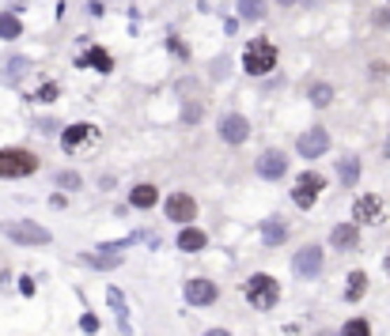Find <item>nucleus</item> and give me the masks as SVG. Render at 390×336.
Instances as JSON below:
<instances>
[{"label": "nucleus", "mask_w": 390, "mask_h": 336, "mask_svg": "<svg viewBox=\"0 0 390 336\" xmlns=\"http://www.w3.org/2000/svg\"><path fill=\"white\" fill-rule=\"evenodd\" d=\"M163 212H167V219L171 223H182V227H190L193 219H197V200L190 197V193H171L163 204Z\"/></svg>", "instance_id": "6"}, {"label": "nucleus", "mask_w": 390, "mask_h": 336, "mask_svg": "<svg viewBox=\"0 0 390 336\" xmlns=\"http://www.w3.org/2000/svg\"><path fill=\"white\" fill-rule=\"evenodd\" d=\"M341 336H371V325L364 321V317H352V321H345Z\"/></svg>", "instance_id": "25"}, {"label": "nucleus", "mask_w": 390, "mask_h": 336, "mask_svg": "<svg viewBox=\"0 0 390 336\" xmlns=\"http://www.w3.org/2000/svg\"><path fill=\"white\" fill-rule=\"evenodd\" d=\"M386 272H390V254H386Z\"/></svg>", "instance_id": "36"}, {"label": "nucleus", "mask_w": 390, "mask_h": 336, "mask_svg": "<svg viewBox=\"0 0 390 336\" xmlns=\"http://www.w3.org/2000/svg\"><path fill=\"white\" fill-rule=\"evenodd\" d=\"M34 98H39V102H53V98H57V83H46V87H42Z\"/></svg>", "instance_id": "29"}, {"label": "nucleus", "mask_w": 390, "mask_h": 336, "mask_svg": "<svg viewBox=\"0 0 390 336\" xmlns=\"http://www.w3.org/2000/svg\"><path fill=\"white\" fill-rule=\"evenodd\" d=\"M326 189V178L322 174H314V170H307V174H300L295 178V189H292V200H295V208H311L314 204V197Z\"/></svg>", "instance_id": "7"}, {"label": "nucleus", "mask_w": 390, "mask_h": 336, "mask_svg": "<svg viewBox=\"0 0 390 336\" xmlns=\"http://www.w3.org/2000/svg\"><path fill=\"white\" fill-rule=\"evenodd\" d=\"M20 34H23L20 15H12V12H4V15H0V38H8V42H12V38H20Z\"/></svg>", "instance_id": "21"}, {"label": "nucleus", "mask_w": 390, "mask_h": 336, "mask_svg": "<svg viewBox=\"0 0 390 336\" xmlns=\"http://www.w3.org/2000/svg\"><path fill=\"white\" fill-rule=\"evenodd\" d=\"M246 136H250V121L243 114L220 117V140H224V144H246Z\"/></svg>", "instance_id": "10"}, {"label": "nucleus", "mask_w": 390, "mask_h": 336, "mask_svg": "<svg viewBox=\"0 0 390 336\" xmlns=\"http://www.w3.org/2000/svg\"><path fill=\"white\" fill-rule=\"evenodd\" d=\"M330 246L333 249H356L360 246V227L356 223H337L330 231Z\"/></svg>", "instance_id": "15"}, {"label": "nucleus", "mask_w": 390, "mask_h": 336, "mask_svg": "<svg viewBox=\"0 0 390 336\" xmlns=\"http://www.w3.org/2000/svg\"><path fill=\"white\" fill-rule=\"evenodd\" d=\"M292 268H295V276H303V279L319 276L322 272V246H303L300 254H295Z\"/></svg>", "instance_id": "12"}, {"label": "nucleus", "mask_w": 390, "mask_h": 336, "mask_svg": "<svg viewBox=\"0 0 390 336\" xmlns=\"http://www.w3.org/2000/svg\"><path fill=\"white\" fill-rule=\"evenodd\" d=\"M262 238H265V246H281V242L288 238L284 219H281V216H269V219L262 223Z\"/></svg>", "instance_id": "18"}, {"label": "nucleus", "mask_w": 390, "mask_h": 336, "mask_svg": "<svg viewBox=\"0 0 390 336\" xmlns=\"http://www.w3.org/2000/svg\"><path fill=\"white\" fill-rule=\"evenodd\" d=\"M83 265H91V268H118L122 265V254H118L114 246H103L99 254H80Z\"/></svg>", "instance_id": "16"}, {"label": "nucleus", "mask_w": 390, "mask_h": 336, "mask_svg": "<svg viewBox=\"0 0 390 336\" xmlns=\"http://www.w3.org/2000/svg\"><path fill=\"white\" fill-rule=\"evenodd\" d=\"M76 64L80 68H95V72H114V61H110V53L103 50V45H91V50H83L80 57H76Z\"/></svg>", "instance_id": "14"}, {"label": "nucleus", "mask_w": 390, "mask_h": 336, "mask_svg": "<svg viewBox=\"0 0 390 336\" xmlns=\"http://www.w3.org/2000/svg\"><path fill=\"white\" fill-rule=\"evenodd\" d=\"M27 68H31V61H23V57L8 61V76H12V80H20V76H23V72H27Z\"/></svg>", "instance_id": "27"}, {"label": "nucleus", "mask_w": 390, "mask_h": 336, "mask_svg": "<svg viewBox=\"0 0 390 336\" xmlns=\"http://www.w3.org/2000/svg\"><path fill=\"white\" fill-rule=\"evenodd\" d=\"M182 117H186V121H197V117H201V106H197V102H190V106L182 110Z\"/></svg>", "instance_id": "30"}, {"label": "nucleus", "mask_w": 390, "mask_h": 336, "mask_svg": "<svg viewBox=\"0 0 390 336\" xmlns=\"http://www.w3.org/2000/svg\"><path fill=\"white\" fill-rule=\"evenodd\" d=\"M0 235L12 238V242H20V246H46V242H50V231L39 227V223H31V219H8V223H0Z\"/></svg>", "instance_id": "4"}, {"label": "nucleus", "mask_w": 390, "mask_h": 336, "mask_svg": "<svg viewBox=\"0 0 390 336\" xmlns=\"http://www.w3.org/2000/svg\"><path fill=\"white\" fill-rule=\"evenodd\" d=\"M57 185H64V189H80V174L61 170V174H57Z\"/></svg>", "instance_id": "28"}, {"label": "nucleus", "mask_w": 390, "mask_h": 336, "mask_svg": "<svg viewBox=\"0 0 390 336\" xmlns=\"http://www.w3.org/2000/svg\"><path fill=\"white\" fill-rule=\"evenodd\" d=\"M106 298H110V306H114V314H118V325H122V333H129V314H125V298H122V291H118V287H110Z\"/></svg>", "instance_id": "23"}, {"label": "nucleus", "mask_w": 390, "mask_h": 336, "mask_svg": "<svg viewBox=\"0 0 390 336\" xmlns=\"http://www.w3.org/2000/svg\"><path fill=\"white\" fill-rule=\"evenodd\" d=\"M379 216H383V197H375V193L356 197V204H352V223H379Z\"/></svg>", "instance_id": "13"}, {"label": "nucleus", "mask_w": 390, "mask_h": 336, "mask_svg": "<svg viewBox=\"0 0 390 336\" xmlns=\"http://www.w3.org/2000/svg\"><path fill=\"white\" fill-rule=\"evenodd\" d=\"M182 291H186V302H190V306H212V302H216V295H220L212 279H186Z\"/></svg>", "instance_id": "11"}, {"label": "nucleus", "mask_w": 390, "mask_h": 336, "mask_svg": "<svg viewBox=\"0 0 390 336\" xmlns=\"http://www.w3.org/2000/svg\"><path fill=\"white\" fill-rule=\"evenodd\" d=\"M80 325H83V333H99V321H95V317H91V314H88V317H83V321H80Z\"/></svg>", "instance_id": "31"}, {"label": "nucleus", "mask_w": 390, "mask_h": 336, "mask_svg": "<svg viewBox=\"0 0 390 336\" xmlns=\"http://www.w3.org/2000/svg\"><path fill=\"white\" fill-rule=\"evenodd\" d=\"M205 246H209L205 231H197V227H182L179 231V249H186V254H197V249H205Z\"/></svg>", "instance_id": "17"}, {"label": "nucleus", "mask_w": 390, "mask_h": 336, "mask_svg": "<svg viewBox=\"0 0 390 336\" xmlns=\"http://www.w3.org/2000/svg\"><path fill=\"white\" fill-rule=\"evenodd\" d=\"M364 291H368V272H352L349 287H345V298H349V302H356V298H364Z\"/></svg>", "instance_id": "22"}, {"label": "nucleus", "mask_w": 390, "mask_h": 336, "mask_svg": "<svg viewBox=\"0 0 390 336\" xmlns=\"http://www.w3.org/2000/svg\"><path fill=\"white\" fill-rule=\"evenodd\" d=\"M311 336H333V333H326V329H322V333H311Z\"/></svg>", "instance_id": "34"}, {"label": "nucleus", "mask_w": 390, "mask_h": 336, "mask_svg": "<svg viewBox=\"0 0 390 336\" xmlns=\"http://www.w3.org/2000/svg\"><path fill=\"white\" fill-rule=\"evenodd\" d=\"M155 200H160V193H155V185H137V189L129 193V204H133V208H152Z\"/></svg>", "instance_id": "19"}, {"label": "nucleus", "mask_w": 390, "mask_h": 336, "mask_svg": "<svg viewBox=\"0 0 390 336\" xmlns=\"http://www.w3.org/2000/svg\"><path fill=\"white\" fill-rule=\"evenodd\" d=\"M383 152H386V159H390V136H386V147H383Z\"/></svg>", "instance_id": "35"}, {"label": "nucleus", "mask_w": 390, "mask_h": 336, "mask_svg": "<svg viewBox=\"0 0 390 336\" xmlns=\"http://www.w3.org/2000/svg\"><path fill=\"white\" fill-rule=\"evenodd\" d=\"M39 170V155L23 147H0V178H27Z\"/></svg>", "instance_id": "3"}, {"label": "nucleus", "mask_w": 390, "mask_h": 336, "mask_svg": "<svg viewBox=\"0 0 390 336\" xmlns=\"http://www.w3.org/2000/svg\"><path fill=\"white\" fill-rule=\"evenodd\" d=\"M239 12H243V20L258 23L265 15V0H239Z\"/></svg>", "instance_id": "24"}, {"label": "nucleus", "mask_w": 390, "mask_h": 336, "mask_svg": "<svg viewBox=\"0 0 390 336\" xmlns=\"http://www.w3.org/2000/svg\"><path fill=\"white\" fill-rule=\"evenodd\" d=\"M205 336H231V333H228V329H209Z\"/></svg>", "instance_id": "33"}, {"label": "nucleus", "mask_w": 390, "mask_h": 336, "mask_svg": "<svg viewBox=\"0 0 390 336\" xmlns=\"http://www.w3.org/2000/svg\"><path fill=\"white\" fill-rule=\"evenodd\" d=\"M246 298H250L254 310H273V306L281 302V284L265 272H254L246 279Z\"/></svg>", "instance_id": "1"}, {"label": "nucleus", "mask_w": 390, "mask_h": 336, "mask_svg": "<svg viewBox=\"0 0 390 336\" xmlns=\"http://www.w3.org/2000/svg\"><path fill=\"white\" fill-rule=\"evenodd\" d=\"M326 147H330V133H326V129H307V133L295 140V152H300L303 159L326 155Z\"/></svg>", "instance_id": "9"}, {"label": "nucleus", "mask_w": 390, "mask_h": 336, "mask_svg": "<svg viewBox=\"0 0 390 336\" xmlns=\"http://www.w3.org/2000/svg\"><path fill=\"white\" fill-rule=\"evenodd\" d=\"M277 68V45L265 42V38H254L246 42V53H243V72L250 76H265V72Z\"/></svg>", "instance_id": "2"}, {"label": "nucleus", "mask_w": 390, "mask_h": 336, "mask_svg": "<svg viewBox=\"0 0 390 336\" xmlns=\"http://www.w3.org/2000/svg\"><path fill=\"white\" fill-rule=\"evenodd\" d=\"M330 98H333L330 83H314V87H311V102H314V106H330Z\"/></svg>", "instance_id": "26"}, {"label": "nucleus", "mask_w": 390, "mask_h": 336, "mask_svg": "<svg viewBox=\"0 0 390 336\" xmlns=\"http://www.w3.org/2000/svg\"><path fill=\"white\" fill-rule=\"evenodd\" d=\"M295 4H300V8H319L322 0H295Z\"/></svg>", "instance_id": "32"}, {"label": "nucleus", "mask_w": 390, "mask_h": 336, "mask_svg": "<svg viewBox=\"0 0 390 336\" xmlns=\"http://www.w3.org/2000/svg\"><path fill=\"white\" fill-rule=\"evenodd\" d=\"M254 170H258V178H265V182L284 178V170H288V155H284V152H277V147H269V152L258 155Z\"/></svg>", "instance_id": "8"}, {"label": "nucleus", "mask_w": 390, "mask_h": 336, "mask_svg": "<svg viewBox=\"0 0 390 336\" xmlns=\"http://www.w3.org/2000/svg\"><path fill=\"white\" fill-rule=\"evenodd\" d=\"M337 174H341V185H345V189H352V185H356V178H360V163L352 155H345L337 163Z\"/></svg>", "instance_id": "20"}, {"label": "nucleus", "mask_w": 390, "mask_h": 336, "mask_svg": "<svg viewBox=\"0 0 390 336\" xmlns=\"http://www.w3.org/2000/svg\"><path fill=\"white\" fill-rule=\"evenodd\" d=\"M95 140H99V129L88 125V121H80V125H69L61 133V147L69 155H80V152H88V147H95Z\"/></svg>", "instance_id": "5"}]
</instances>
